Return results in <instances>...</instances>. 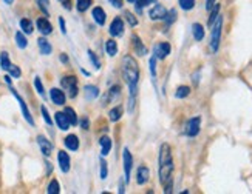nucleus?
I'll list each match as a JSON object with an SVG mask.
<instances>
[{"label": "nucleus", "mask_w": 252, "mask_h": 194, "mask_svg": "<svg viewBox=\"0 0 252 194\" xmlns=\"http://www.w3.org/2000/svg\"><path fill=\"white\" fill-rule=\"evenodd\" d=\"M121 71H123V77H124L126 83L128 85L130 97H136L138 82H139V65L133 57L130 56V54H127V56L123 57Z\"/></svg>", "instance_id": "obj_1"}, {"label": "nucleus", "mask_w": 252, "mask_h": 194, "mask_svg": "<svg viewBox=\"0 0 252 194\" xmlns=\"http://www.w3.org/2000/svg\"><path fill=\"white\" fill-rule=\"evenodd\" d=\"M158 174H159V182L164 187L169 180H172L173 174V156H172V148L169 144H162L159 146V156H158Z\"/></svg>", "instance_id": "obj_2"}, {"label": "nucleus", "mask_w": 252, "mask_h": 194, "mask_svg": "<svg viewBox=\"0 0 252 194\" xmlns=\"http://www.w3.org/2000/svg\"><path fill=\"white\" fill-rule=\"evenodd\" d=\"M221 31H223V17L218 16L217 20L212 25V32H211V42H209V48L212 52H217L220 48V42H221Z\"/></svg>", "instance_id": "obj_3"}, {"label": "nucleus", "mask_w": 252, "mask_h": 194, "mask_svg": "<svg viewBox=\"0 0 252 194\" xmlns=\"http://www.w3.org/2000/svg\"><path fill=\"white\" fill-rule=\"evenodd\" d=\"M61 86L67 91L70 99H74L79 93V82L76 79V75H65L61 79Z\"/></svg>", "instance_id": "obj_4"}, {"label": "nucleus", "mask_w": 252, "mask_h": 194, "mask_svg": "<svg viewBox=\"0 0 252 194\" xmlns=\"http://www.w3.org/2000/svg\"><path fill=\"white\" fill-rule=\"evenodd\" d=\"M200 128H201V117L200 116H195V117L189 119L188 123H186V126H184V134L189 136V137H195V136H198Z\"/></svg>", "instance_id": "obj_5"}, {"label": "nucleus", "mask_w": 252, "mask_h": 194, "mask_svg": "<svg viewBox=\"0 0 252 194\" xmlns=\"http://www.w3.org/2000/svg\"><path fill=\"white\" fill-rule=\"evenodd\" d=\"M11 93H13V96L16 97V100H17V102H19V105H20V110H22V114H24V119H25V121L32 126V125H34V119H32V116H31V113H30V110H28V106H27L25 100L22 99L20 94H19L14 88H11Z\"/></svg>", "instance_id": "obj_6"}, {"label": "nucleus", "mask_w": 252, "mask_h": 194, "mask_svg": "<svg viewBox=\"0 0 252 194\" xmlns=\"http://www.w3.org/2000/svg\"><path fill=\"white\" fill-rule=\"evenodd\" d=\"M124 29H126V25H124L123 17H115L112 20L110 26H108V32H110L113 37H121L124 34Z\"/></svg>", "instance_id": "obj_7"}, {"label": "nucleus", "mask_w": 252, "mask_h": 194, "mask_svg": "<svg viewBox=\"0 0 252 194\" xmlns=\"http://www.w3.org/2000/svg\"><path fill=\"white\" fill-rule=\"evenodd\" d=\"M123 164H124V172H126V182L128 183L130 182V176H131V168H133V156H131L128 148H124Z\"/></svg>", "instance_id": "obj_8"}, {"label": "nucleus", "mask_w": 252, "mask_h": 194, "mask_svg": "<svg viewBox=\"0 0 252 194\" xmlns=\"http://www.w3.org/2000/svg\"><path fill=\"white\" fill-rule=\"evenodd\" d=\"M170 51H172V47H170V43H167V42H159L158 45L153 48V54H155L157 59H159V60L166 59L170 54Z\"/></svg>", "instance_id": "obj_9"}, {"label": "nucleus", "mask_w": 252, "mask_h": 194, "mask_svg": "<svg viewBox=\"0 0 252 194\" xmlns=\"http://www.w3.org/2000/svg\"><path fill=\"white\" fill-rule=\"evenodd\" d=\"M58 164L62 172H68L71 168V159L68 156V153H65L63 149L58 151Z\"/></svg>", "instance_id": "obj_10"}, {"label": "nucleus", "mask_w": 252, "mask_h": 194, "mask_svg": "<svg viewBox=\"0 0 252 194\" xmlns=\"http://www.w3.org/2000/svg\"><path fill=\"white\" fill-rule=\"evenodd\" d=\"M50 99L54 105H65V102H67V94H65L61 88H51L50 90Z\"/></svg>", "instance_id": "obj_11"}, {"label": "nucleus", "mask_w": 252, "mask_h": 194, "mask_svg": "<svg viewBox=\"0 0 252 194\" xmlns=\"http://www.w3.org/2000/svg\"><path fill=\"white\" fill-rule=\"evenodd\" d=\"M166 16H167V9L164 8L162 5H159V3H155V5H153V8L149 11V17L152 20H164V19H166Z\"/></svg>", "instance_id": "obj_12"}, {"label": "nucleus", "mask_w": 252, "mask_h": 194, "mask_svg": "<svg viewBox=\"0 0 252 194\" xmlns=\"http://www.w3.org/2000/svg\"><path fill=\"white\" fill-rule=\"evenodd\" d=\"M119 97H121V86L119 85H113L110 90L107 91V96H105V99L102 100V105H108V103H112V102H116Z\"/></svg>", "instance_id": "obj_13"}, {"label": "nucleus", "mask_w": 252, "mask_h": 194, "mask_svg": "<svg viewBox=\"0 0 252 194\" xmlns=\"http://www.w3.org/2000/svg\"><path fill=\"white\" fill-rule=\"evenodd\" d=\"M37 145H39L40 153L43 156H45V157L51 156V153H53V144L50 142V140L45 136H37Z\"/></svg>", "instance_id": "obj_14"}, {"label": "nucleus", "mask_w": 252, "mask_h": 194, "mask_svg": "<svg viewBox=\"0 0 252 194\" xmlns=\"http://www.w3.org/2000/svg\"><path fill=\"white\" fill-rule=\"evenodd\" d=\"M36 26L42 36H50L53 32V25L50 24V20L47 17H39L36 22Z\"/></svg>", "instance_id": "obj_15"}, {"label": "nucleus", "mask_w": 252, "mask_h": 194, "mask_svg": "<svg viewBox=\"0 0 252 194\" xmlns=\"http://www.w3.org/2000/svg\"><path fill=\"white\" fill-rule=\"evenodd\" d=\"M131 47H133V51H135V54H138V56H146L147 54V48L144 47V43H142V40L138 34L131 36Z\"/></svg>", "instance_id": "obj_16"}, {"label": "nucleus", "mask_w": 252, "mask_h": 194, "mask_svg": "<svg viewBox=\"0 0 252 194\" xmlns=\"http://www.w3.org/2000/svg\"><path fill=\"white\" fill-rule=\"evenodd\" d=\"M150 179V170L146 165H141L136 171V183L138 185H144Z\"/></svg>", "instance_id": "obj_17"}, {"label": "nucleus", "mask_w": 252, "mask_h": 194, "mask_svg": "<svg viewBox=\"0 0 252 194\" xmlns=\"http://www.w3.org/2000/svg\"><path fill=\"white\" fill-rule=\"evenodd\" d=\"M54 122H56L58 128L62 129V131H67V129L70 128V122H68V119L63 111H59V113L54 114Z\"/></svg>", "instance_id": "obj_18"}, {"label": "nucleus", "mask_w": 252, "mask_h": 194, "mask_svg": "<svg viewBox=\"0 0 252 194\" xmlns=\"http://www.w3.org/2000/svg\"><path fill=\"white\" fill-rule=\"evenodd\" d=\"M92 17H93V20L96 22V24L97 25H99V26H104L105 25V11L101 8V6H94L93 8V11H92Z\"/></svg>", "instance_id": "obj_19"}, {"label": "nucleus", "mask_w": 252, "mask_h": 194, "mask_svg": "<svg viewBox=\"0 0 252 194\" xmlns=\"http://www.w3.org/2000/svg\"><path fill=\"white\" fill-rule=\"evenodd\" d=\"M63 145L67 149L70 151H78L79 149V139L76 134H68L67 137L63 139Z\"/></svg>", "instance_id": "obj_20"}, {"label": "nucleus", "mask_w": 252, "mask_h": 194, "mask_svg": "<svg viewBox=\"0 0 252 194\" xmlns=\"http://www.w3.org/2000/svg\"><path fill=\"white\" fill-rule=\"evenodd\" d=\"M99 144H101V156H108L110 154V151H112V146H113V142H112V139L108 137V136H102L101 140H99Z\"/></svg>", "instance_id": "obj_21"}, {"label": "nucleus", "mask_w": 252, "mask_h": 194, "mask_svg": "<svg viewBox=\"0 0 252 194\" xmlns=\"http://www.w3.org/2000/svg\"><path fill=\"white\" fill-rule=\"evenodd\" d=\"M84 96L87 100H94L97 96H99V88L94 85H85L84 86Z\"/></svg>", "instance_id": "obj_22"}, {"label": "nucleus", "mask_w": 252, "mask_h": 194, "mask_svg": "<svg viewBox=\"0 0 252 194\" xmlns=\"http://www.w3.org/2000/svg\"><path fill=\"white\" fill-rule=\"evenodd\" d=\"M37 47H39L40 54H43V56H50L51 51H53L51 43H50L45 37H39V40H37Z\"/></svg>", "instance_id": "obj_23"}, {"label": "nucleus", "mask_w": 252, "mask_h": 194, "mask_svg": "<svg viewBox=\"0 0 252 194\" xmlns=\"http://www.w3.org/2000/svg\"><path fill=\"white\" fill-rule=\"evenodd\" d=\"M123 114H124V108H123V105H116L115 108H112V110L108 111V119H110L112 122H118L119 119L123 117Z\"/></svg>", "instance_id": "obj_24"}, {"label": "nucleus", "mask_w": 252, "mask_h": 194, "mask_svg": "<svg viewBox=\"0 0 252 194\" xmlns=\"http://www.w3.org/2000/svg\"><path fill=\"white\" fill-rule=\"evenodd\" d=\"M104 48H105V52H107L110 57H115L116 54H118V43L115 42V39H108V40H105Z\"/></svg>", "instance_id": "obj_25"}, {"label": "nucleus", "mask_w": 252, "mask_h": 194, "mask_svg": "<svg viewBox=\"0 0 252 194\" xmlns=\"http://www.w3.org/2000/svg\"><path fill=\"white\" fill-rule=\"evenodd\" d=\"M192 36L196 42H201L204 39V26L201 24H193L192 25Z\"/></svg>", "instance_id": "obj_26"}, {"label": "nucleus", "mask_w": 252, "mask_h": 194, "mask_svg": "<svg viewBox=\"0 0 252 194\" xmlns=\"http://www.w3.org/2000/svg\"><path fill=\"white\" fill-rule=\"evenodd\" d=\"M63 113H65V116H67V119H68V122H70V125H71V126L78 125V122H79L78 114H76V111L73 110L71 106H65Z\"/></svg>", "instance_id": "obj_27"}, {"label": "nucleus", "mask_w": 252, "mask_h": 194, "mask_svg": "<svg viewBox=\"0 0 252 194\" xmlns=\"http://www.w3.org/2000/svg\"><path fill=\"white\" fill-rule=\"evenodd\" d=\"M20 29L24 34H32V31H34V24H32L30 19H22L20 20Z\"/></svg>", "instance_id": "obj_28"}, {"label": "nucleus", "mask_w": 252, "mask_h": 194, "mask_svg": "<svg viewBox=\"0 0 252 194\" xmlns=\"http://www.w3.org/2000/svg\"><path fill=\"white\" fill-rule=\"evenodd\" d=\"M14 39H16V45H17L20 49H25V48L28 47V40H27L25 34H24L22 31H17V32H16Z\"/></svg>", "instance_id": "obj_29"}, {"label": "nucleus", "mask_w": 252, "mask_h": 194, "mask_svg": "<svg viewBox=\"0 0 252 194\" xmlns=\"http://www.w3.org/2000/svg\"><path fill=\"white\" fill-rule=\"evenodd\" d=\"M209 20H207V25H209V26H212L214 25V22L217 20V17L218 16H220V5H218V3H215L211 9H209Z\"/></svg>", "instance_id": "obj_30"}, {"label": "nucleus", "mask_w": 252, "mask_h": 194, "mask_svg": "<svg viewBox=\"0 0 252 194\" xmlns=\"http://www.w3.org/2000/svg\"><path fill=\"white\" fill-rule=\"evenodd\" d=\"M11 65H13V63H11V60H9V54L6 51L0 52V67H2V70L8 71Z\"/></svg>", "instance_id": "obj_31"}, {"label": "nucleus", "mask_w": 252, "mask_h": 194, "mask_svg": "<svg viewBox=\"0 0 252 194\" xmlns=\"http://www.w3.org/2000/svg\"><path fill=\"white\" fill-rule=\"evenodd\" d=\"M190 94V86H186V85H181L177 88V93H175V97L177 99H186Z\"/></svg>", "instance_id": "obj_32"}, {"label": "nucleus", "mask_w": 252, "mask_h": 194, "mask_svg": "<svg viewBox=\"0 0 252 194\" xmlns=\"http://www.w3.org/2000/svg\"><path fill=\"white\" fill-rule=\"evenodd\" d=\"M47 193H48V194H59V193H61V185H59V182H58L56 179H53V180L48 183Z\"/></svg>", "instance_id": "obj_33"}, {"label": "nucleus", "mask_w": 252, "mask_h": 194, "mask_svg": "<svg viewBox=\"0 0 252 194\" xmlns=\"http://www.w3.org/2000/svg\"><path fill=\"white\" fill-rule=\"evenodd\" d=\"M152 3H157V0H136L135 6H136V11L141 14L142 9H144L146 6H149V5H152Z\"/></svg>", "instance_id": "obj_34"}, {"label": "nucleus", "mask_w": 252, "mask_h": 194, "mask_svg": "<svg viewBox=\"0 0 252 194\" xmlns=\"http://www.w3.org/2000/svg\"><path fill=\"white\" fill-rule=\"evenodd\" d=\"M76 5H78V11L85 13V11L93 5V0H76Z\"/></svg>", "instance_id": "obj_35"}, {"label": "nucleus", "mask_w": 252, "mask_h": 194, "mask_svg": "<svg viewBox=\"0 0 252 194\" xmlns=\"http://www.w3.org/2000/svg\"><path fill=\"white\" fill-rule=\"evenodd\" d=\"M89 57H90V62L94 67V70H101V60H99V57H97L92 49H89Z\"/></svg>", "instance_id": "obj_36"}, {"label": "nucleus", "mask_w": 252, "mask_h": 194, "mask_svg": "<svg viewBox=\"0 0 252 194\" xmlns=\"http://www.w3.org/2000/svg\"><path fill=\"white\" fill-rule=\"evenodd\" d=\"M177 16H178V14H177V9H169L166 19H164V20H166V25L170 26V25L173 24V22L177 20Z\"/></svg>", "instance_id": "obj_37"}, {"label": "nucleus", "mask_w": 252, "mask_h": 194, "mask_svg": "<svg viewBox=\"0 0 252 194\" xmlns=\"http://www.w3.org/2000/svg\"><path fill=\"white\" fill-rule=\"evenodd\" d=\"M124 17H126L127 24H128L130 26H136V25H138V19H136V16H135V14H131L130 11H124Z\"/></svg>", "instance_id": "obj_38"}, {"label": "nucleus", "mask_w": 252, "mask_h": 194, "mask_svg": "<svg viewBox=\"0 0 252 194\" xmlns=\"http://www.w3.org/2000/svg\"><path fill=\"white\" fill-rule=\"evenodd\" d=\"M178 3L184 11H190L195 8V0H178Z\"/></svg>", "instance_id": "obj_39"}, {"label": "nucleus", "mask_w": 252, "mask_h": 194, "mask_svg": "<svg viewBox=\"0 0 252 194\" xmlns=\"http://www.w3.org/2000/svg\"><path fill=\"white\" fill-rule=\"evenodd\" d=\"M157 56L153 54V56L150 57V60H149V65H150V74H152V77L155 79L157 77Z\"/></svg>", "instance_id": "obj_40"}, {"label": "nucleus", "mask_w": 252, "mask_h": 194, "mask_svg": "<svg viewBox=\"0 0 252 194\" xmlns=\"http://www.w3.org/2000/svg\"><path fill=\"white\" fill-rule=\"evenodd\" d=\"M40 113H42V117H43V121H45L47 125H53V119L50 117V113L47 110V106L45 105H42L40 106Z\"/></svg>", "instance_id": "obj_41"}, {"label": "nucleus", "mask_w": 252, "mask_h": 194, "mask_svg": "<svg viewBox=\"0 0 252 194\" xmlns=\"http://www.w3.org/2000/svg\"><path fill=\"white\" fill-rule=\"evenodd\" d=\"M34 88H36V91L43 97L45 96V88H43V85H42V80H40V77L39 75H36L34 77Z\"/></svg>", "instance_id": "obj_42"}, {"label": "nucleus", "mask_w": 252, "mask_h": 194, "mask_svg": "<svg viewBox=\"0 0 252 194\" xmlns=\"http://www.w3.org/2000/svg\"><path fill=\"white\" fill-rule=\"evenodd\" d=\"M8 73H9L11 77H14V79H20V75H22V71H20V68L17 67V65H11Z\"/></svg>", "instance_id": "obj_43"}, {"label": "nucleus", "mask_w": 252, "mask_h": 194, "mask_svg": "<svg viewBox=\"0 0 252 194\" xmlns=\"http://www.w3.org/2000/svg\"><path fill=\"white\" fill-rule=\"evenodd\" d=\"M99 165H101V179H102V180H105V179H107V176H108V167H107V162H105L104 159H101Z\"/></svg>", "instance_id": "obj_44"}, {"label": "nucleus", "mask_w": 252, "mask_h": 194, "mask_svg": "<svg viewBox=\"0 0 252 194\" xmlns=\"http://www.w3.org/2000/svg\"><path fill=\"white\" fill-rule=\"evenodd\" d=\"M36 3H37V6H39V9L42 11L43 14H45V17H48L50 16V13H48V9H47V2L45 0H36Z\"/></svg>", "instance_id": "obj_45"}, {"label": "nucleus", "mask_w": 252, "mask_h": 194, "mask_svg": "<svg viewBox=\"0 0 252 194\" xmlns=\"http://www.w3.org/2000/svg\"><path fill=\"white\" fill-rule=\"evenodd\" d=\"M79 123H81V128L84 129V131H89V129H90V119L87 117V116H82Z\"/></svg>", "instance_id": "obj_46"}, {"label": "nucleus", "mask_w": 252, "mask_h": 194, "mask_svg": "<svg viewBox=\"0 0 252 194\" xmlns=\"http://www.w3.org/2000/svg\"><path fill=\"white\" fill-rule=\"evenodd\" d=\"M58 2L65 8V9H67V11H70L71 8H73V5H71V0H58Z\"/></svg>", "instance_id": "obj_47"}, {"label": "nucleus", "mask_w": 252, "mask_h": 194, "mask_svg": "<svg viewBox=\"0 0 252 194\" xmlns=\"http://www.w3.org/2000/svg\"><path fill=\"white\" fill-rule=\"evenodd\" d=\"M59 26H61L62 34H67V25H65V20H63V17H59Z\"/></svg>", "instance_id": "obj_48"}, {"label": "nucleus", "mask_w": 252, "mask_h": 194, "mask_svg": "<svg viewBox=\"0 0 252 194\" xmlns=\"http://www.w3.org/2000/svg\"><path fill=\"white\" fill-rule=\"evenodd\" d=\"M108 3L113 8H123V0H108Z\"/></svg>", "instance_id": "obj_49"}, {"label": "nucleus", "mask_w": 252, "mask_h": 194, "mask_svg": "<svg viewBox=\"0 0 252 194\" xmlns=\"http://www.w3.org/2000/svg\"><path fill=\"white\" fill-rule=\"evenodd\" d=\"M215 3H217V0H206V9L209 11Z\"/></svg>", "instance_id": "obj_50"}, {"label": "nucleus", "mask_w": 252, "mask_h": 194, "mask_svg": "<svg viewBox=\"0 0 252 194\" xmlns=\"http://www.w3.org/2000/svg\"><path fill=\"white\" fill-rule=\"evenodd\" d=\"M59 59H61V62H62V63H65V65H67V63L70 62V59H68L67 54H61V57H59Z\"/></svg>", "instance_id": "obj_51"}, {"label": "nucleus", "mask_w": 252, "mask_h": 194, "mask_svg": "<svg viewBox=\"0 0 252 194\" xmlns=\"http://www.w3.org/2000/svg\"><path fill=\"white\" fill-rule=\"evenodd\" d=\"M198 77H200V73H196V74H193V75H192V80H193V83H195V85H198V82H200V79H198Z\"/></svg>", "instance_id": "obj_52"}, {"label": "nucleus", "mask_w": 252, "mask_h": 194, "mask_svg": "<svg viewBox=\"0 0 252 194\" xmlns=\"http://www.w3.org/2000/svg\"><path fill=\"white\" fill-rule=\"evenodd\" d=\"M3 79H5V83L11 86V83H13V80H11V79H13V77H11V75L8 74V75H5V77H3Z\"/></svg>", "instance_id": "obj_53"}, {"label": "nucleus", "mask_w": 252, "mask_h": 194, "mask_svg": "<svg viewBox=\"0 0 252 194\" xmlns=\"http://www.w3.org/2000/svg\"><path fill=\"white\" fill-rule=\"evenodd\" d=\"M118 191H119V193H124V191H126V190H124V185H123V182L119 183V187H118Z\"/></svg>", "instance_id": "obj_54"}, {"label": "nucleus", "mask_w": 252, "mask_h": 194, "mask_svg": "<svg viewBox=\"0 0 252 194\" xmlns=\"http://www.w3.org/2000/svg\"><path fill=\"white\" fill-rule=\"evenodd\" d=\"M3 2H5L6 5H13V3H14V0H3Z\"/></svg>", "instance_id": "obj_55"}, {"label": "nucleus", "mask_w": 252, "mask_h": 194, "mask_svg": "<svg viewBox=\"0 0 252 194\" xmlns=\"http://www.w3.org/2000/svg\"><path fill=\"white\" fill-rule=\"evenodd\" d=\"M81 73H82L84 75H90V74H89V71H85V70H82V68H81Z\"/></svg>", "instance_id": "obj_56"}, {"label": "nucleus", "mask_w": 252, "mask_h": 194, "mask_svg": "<svg viewBox=\"0 0 252 194\" xmlns=\"http://www.w3.org/2000/svg\"><path fill=\"white\" fill-rule=\"evenodd\" d=\"M127 2H128V3H135V2H136V0H127Z\"/></svg>", "instance_id": "obj_57"}]
</instances>
